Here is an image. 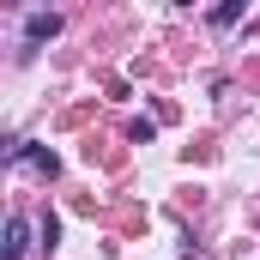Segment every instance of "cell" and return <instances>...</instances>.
<instances>
[{
  "mask_svg": "<svg viewBox=\"0 0 260 260\" xmlns=\"http://www.w3.org/2000/svg\"><path fill=\"white\" fill-rule=\"evenodd\" d=\"M49 37H61V12H49V6H30V12H24V49H18V55L30 61V55H37Z\"/></svg>",
  "mask_w": 260,
  "mask_h": 260,
  "instance_id": "obj_1",
  "label": "cell"
},
{
  "mask_svg": "<svg viewBox=\"0 0 260 260\" xmlns=\"http://www.w3.org/2000/svg\"><path fill=\"white\" fill-rule=\"evenodd\" d=\"M30 254V218H6V260Z\"/></svg>",
  "mask_w": 260,
  "mask_h": 260,
  "instance_id": "obj_2",
  "label": "cell"
},
{
  "mask_svg": "<svg viewBox=\"0 0 260 260\" xmlns=\"http://www.w3.org/2000/svg\"><path fill=\"white\" fill-rule=\"evenodd\" d=\"M24 164H30V170H37V176H49V182H55V176H61V157H55V151H49V145H24Z\"/></svg>",
  "mask_w": 260,
  "mask_h": 260,
  "instance_id": "obj_3",
  "label": "cell"
},
{
  "mask_svg": "<svg viewBox=\"0 0 260 260\" xmlns=\"http://www.w3.org/2000/svg\"><path fill=\"white\" fill-rule=\"evenodd\" d=\"M236 18H242V0H224V6H212V12H206V24H212V30H230Z\"/></svg>",
  "mask_w": 260,
  "mask_h": 260,
  "instance_id": "obj_4",
  "label": "cell"
},
{
  "mask_svg": "<svg viewBox=\"0 0 260 260\" xmlns=\"http://www.w3.org/2000/svg\"><path fill=\"white\" fill-rule=\"evenodd\" d=\"M37 242L55 254V242H61V218H55V212H43V224H37Z\"/></svg>",
  "mask_w": 260,
  "mask_h": 260,
  "instance_id": "obj_5",
  "label": "cell"
},
{
  "mask_svg": "<svg viewBox=\"0 0 260 260\" xmlns=\"http://www.w3.org/2000/svg\"><path fill=\"white\" fill-rule=\"evenodd\" d=\"M151 133H157L151 121H127V139H133V145H151Z\"/></svg>",
  "mask_w": 260,
  "mask_h": 260,
  "instance_id": "obj_6",
  "label": "cell"
}]
</instances>
